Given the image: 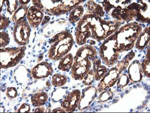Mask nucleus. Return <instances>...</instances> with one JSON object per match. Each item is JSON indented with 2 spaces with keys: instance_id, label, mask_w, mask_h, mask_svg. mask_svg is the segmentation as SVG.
Returning <instances> with one entry per match:
<instances>
[{
  "instance_id": "obj_26",
  "label": "nucleus",
  "mask_w": 150,
  "mask_h": 113,
  "mask_svg": "<svg viewBox=\"0 0 150 113\" xmlns=\"http://www.w3.org/2000/svg\"><path fill=\"white\" fill-rule=\"evenodd\" d=\"M141 66L142 69L143 74L146 76L150 78V59L149 58H145L143 60L141 63Z\"/></svg>"
},
{
  "instance_id": "obj_5",
  "label": "nucleus",
  "mask_w": 150,
  "mask_h": 113,
  "mask_svg": "<svg viewBox=\"0 0 150 113\" xmlns=\"http://www.w3.org/2000/svg\"><path fill=\"white\" fill-rule=\"evenodd\" d=\"M41 1L44 8L43 13L50 15H60L72 10L79 6L83 1L58 0Z\"/></svg>"
},
{
  "instance_id": "obj_34",
  "label": "nucleus",
  "mask_w": 150,
  "mask_h": 113,
  "mask_svg": "<svg viewBox=\"0 0 150 113\" xmlns=\"http://www.w3.org/2000/svg\"><path fill=\"white\" fill-rule=\"evenodd\" d=\"M30 106L27 104H23L16 112L18 113H30Z\"/></svg>"
},
{
  "instance_id": "obj_36",
  "label": "nucleus",
  "mask_w": 150,
  "mask_h": 113,
  "mask_svg": "<svg viewBox=\"0 0 150 113\" xmlns=\"http://www.w3.org/2000/svg\"><path fill=\"white\" fill-rule=\"evenodd\" d=\"M45 112V109L44 107H41V106H40V107H38V108H37L35 110V113H38V112H41V113H44Z\"/></svg>"
},
{
  "instance_id": "obj_31",
  "label": "nucleus",
  "mask_w": 150,
  "mask_h": 113,
  "mask_svg": "<svg viewBox=\"0 0 150 113\" xmlns=\"http://www.w3.org/2000/svg\"><path fill=\"white\" fill-rule=\"evenodd\" d=\"M0 29L1 30H6L9 24H10V21H9V19L6 17L5 16H4V15H2L1 14L0 15Z\"/></svg>"
},
{
  "instance_id": "obj_18",
  "label": "nucleus",
  "mask_w": 150,
  "mask_h": 113,
  "mask_svg": "<svg viewBox=\"0 0 150 113\" xmlns=\"http://www.w3.org/2000/svg\"><path fill=\"white\" fill-rule=\"evenodd\" d=\"M93 68V70L94 74V79L97 81L100 80L108 72L107 68L104 65H102V61L98 59L97 57L92 60Z\"/></svg>"
},
{
  "instance_id": "obj_13",
  "label": "nucleus",
  "mask_w": 150,
  "mask_h": 113,
  "mask_svg": "<svg viewBox=\"0 0 150 113\" xmlns=\"http://www.w3.org/2000/svg\"><path fill=\"white\" fill-rule=\"evenodd\" d=\"M53 72L52 65L46 62H42L31 70V75L35 79H40L51 75Z\"/></svg>"
},
{
  "instance_id": "obj_23",
  "label": "nucleus",
  "mask_w": 150,
  "mask_h": 113,
  "mask_svg": "<svg viewBox=\"0 0 150 113\" xmlns=\"http://www.w3.org/2000/svg\"><path fill=\"white\" fill-rule=\"evenodd\" d=\"M28 6L27 5L22 6L21 5L18 9L16 10L15 13L11 18V20L14 22H16L20 20H22L25 16L27 15L28 13Z\"/></svg>"
},
{
  "instance_id": "obj_30",
  "label": "nucleus",
  "mask_w": 150,
  "mask_h": 113,
  "mask_svg": "<svg viewBox=\"0 0 150 113\" xmlns=\"http://www.w3.org/2000/svg\"><path fill=\"white\" fill-rule=\"evenodd\" d=\"M113 97V93L111 91H103L102 93L98 97V99L100 102H105L108 100L112 99Z\"/></svg>"
},
{
  "instance_id": "obj_4",
  "label": "nucleus",
  "mask_w": 150,
  "mask_h": 113,
  "mask_svg": "<svg viewBox=\"0 0 150 113\" xmlns=\"http://www.w3.org/2000/svg\"><path fill=\"white\" fill-rule=\"evenodd\" d=\"M135 56V53L132 51L128 53L123 60L119 62L115 67L112 68L107 72L105 75L101 79L98 86L97 91L102 93L106 89L113 87L117 82L120 74L129 66L130 61Z\"/></svg>"
},
{
  "instance_id": "obj_33",
  "label": "nucleus",
  "mask_w": 150,
  "mask_h": 113,
  "mask_svg": "<svg viewBox=\"0 0 150 113\" xmlns=\"http://www.w3.org/2000/svg\"><path fill=\"white\" fill-rule=\"evenodd\" d=\"M100 3L102 4L104 11H106L107 13H109L110 11L115 8V6L110 3V1H103Z\"/></svg>"
},
{
  "instance_id": "obj_1",
  "label": "nucleus",
  "mask_w": 150,
  "mask_h": 113,
  "mask_svg": "<svg viewBox=\"0 0 150 113\" xmlns=\"http://www.w3.org/2000/svg\"><path fill=\"white\" fill-rule=\"evenodd\" d=\"M122 23L117 20L105 21L93 14H86L77 23L76 42L78 45H83L90 38L98 42L104 41L115 33Z\"/></svg>"
},
{
  "instance_id": "obj_12",
  "label": "nucleus",
  "mask_w": 150,
  "mask_h": 113,
  "mask_svg": "<svg viewBox=\"0 0 150 113\" xmlns=\"http://www.w3.org/2000/svg\"><path fill=\"white\" fill-rule=\"evenodd\" d=\"M97 92V89L94 87H89L83 90L78 109L83 111L88 107L94 100Z\"/></svg>"
},
{
  "instance_id": "obj_10",
  "label": "nucleus",
  "mask_w": 150,
  "mask_h": 113,
  "mask_svg": "<svg viewBox=\"0 0 150 113\" xmlns=\"http://www.w3.org/2000/svg\"><path fill=\"white\" fill-rule=\"evenodd\" d=\"M92 63L89 58H85L77 62H74L71 69V74L73 79L82 80L91 68Z\"/></svg>"
},
{
  "instance_id": "obj_16",
  "label": "nucleus",
  "mask_w": 150,
  "mask_h": 113,
  "mask_svg": "<svg viewBox=\"0 0 150 113\" xmlns=\"http://www.w3.org/2000/svg\"><path fill=\"white\" fill-rule=\"evenodd\" d=\"M128 76L130 83H139L143 79V72L139 60L133 61L128 68Z\"/></svg>"
},
{
  "instance_id": "obj_29",
  "label": "nucleus",
  "mask_w": 150,
  "mask_h": 113,
  "mask_svg": "<svg viewBox=\"0 0 150 113\" xmlns=\"http://www.w3.org/2000/svg\"><path fill=\"white\" fill-rule=\"evenodd\" d=\"M10 42V38L7 32H1L0 33V44L1 48H4Z\"/></svg>"
},
{
  "instance_id": "obj_37",
  "label": "nucleus",
  "mask_w": 150,
  "mask_h": 113,
  "mask_svg": "<svg viewBox=\"0 0 150 113\" xmlns=\"http://www.w3.org/2000/svg\"><path fill=\"white\" fill-rule=\"evenodd\" d=\"M19 3L21 4V5H22V6H25L27 4H28L30 2V1H29V0H28V1H19Z\"/></svg>"
},
{
  "instance_id": "obj_27",
  "label": "nucleus",
  "mask_w": 150,
  "mask_h": 113,
  "mask_svg": "<svg viewBox=\"0 0 150 113\" xmlns=\"http://www.w3.org/2000/svg\"><path fill=\"white\" fill-rule=\"evenodd\" d=\"M94 79V74L93 69H91L89 72L85 75L83 79V83L84 85L89 86L91 84Z\"/></svg>"
},
{
  "instance_id": "obj_19",
  "label": "nucleus",
  "mask_w": 150,
  "mask_h": 113,
  "mask_svg": "<svg viewBox=\"0 0 150 113\" xmlns=\"http://www.w3.org/2000/svg\"><path fill=\"white\" fill-rule=\"evenodd\" d=\"M86 9L88 14H91L99 17H103L105 15V11L102 5L97 4L94 1H89L86 2Z\"/></svg>"
},
{
  "instance_id": "obj_6",
  "label": "nucleus",
  "mask_w": 150,
  "mask_h": 113,
  "mask_svg": "<svg viewBox=\"0 0 150 113\" xmlns=\"http://www.w3.org/2000/svg\"><path fill=\"white\" fill-rule=\"evenodd\" d=\"M115 39L113 35L104 40L99 48V56L101 60L109 68L112 67L117 63L120 53L116 46Z\"/></svg>"
},
{
  "instance_id": "obj_7",
  "label": "nucleus",
  "mask_w": 150,
  "mask_h": 113,
  "mask_svg": "<svg viewBox=\"0 0 150 113\" xmlns=\"http://www.w3.org/2000/svg\"><path fill=\"white\" fill-rule=\"evenodd\" d=\"M25 46L1 48V68L6 69L16 66L25 55Z\"/></svg>"
},
{
  "instance_id": "obj_28",
  "label": "nucleus",
  "mask_w": 150,
  "mask_h": 113,
  "mask_svg": "<svg viewBox=\"0 0 150 113\" xmlns=\"http://www.w3.org/2000/svg\"><path fill=\"white\" fill-rule=\"evenodd\" d=\"M6 5H7V11L10 14H12L14 13L16 10L18 9V1H7Z\"/></svg>"
},
{
  "instance_id": "obj_14",
  "label": "nucleus",
  "mask_w": 150,
  "mask_h": 113,
  "mask_svg": "<svg viewBox=\"0 0 150 113\" xmlns=\"http://www.w3.org/2000/svg\"><path fill=\"white\" fill-rule=\"evenodd\" d=\"M97 57V52L95 48L91 45L81 46L76 53L74 62H77L85 58H89L92 60Z\"/></svg>"
},
{
  "instance_id": "obj_2",
  "label": "nucleus",
  "mask_w": 150,
  "mask_h": 113,
  "mask_svg": "<svg viewBox=\"0 0 150 113\" xmlns=\"http://www.w3.org/2000/svg\"><path fill=\"white\" fill-rule=\"evenodd\" d=\"M142 30V26L137 22L128 23L120 27L113 34L118 52L122 53L132 49Z\"/></svg>"
},
{
  "instance_id": "obj_25",
  "label": "nucleus",
  "mask_w": 150,
  "mask_h": 113,
  "mask_svg": "<svg viewBox=\"0 0 150 113\" xmlns=\"http://www.w3.org/2000/svg\"><path fill=\"white\" fill-rule=\"evenodd\" d=\"M130 82L129 76L127 74H122L120 76L117 81V87L119 89H122L127 86Z\"/></svg>"
},
{
  "instance_id": "obj_22",
  "label": "nucleus",
  "mask_w": 150,
  "mask_h": 113,
  "mask_svg": "<svg viewBox=\"0 0 150 113\" xmlns=\"http://www.w3.org/2000/svg\"><path fill=\"white\" fill-rule=\"evenodd\" d=\"M84 13V8L83 5H79L72 9L69 14V21L71 23L79 22L83 17Z\"/></svg>"
},
{
  "instance_id": "obj_32",
  "label": "nucleus",
  "mask_w": 150,
  "mask_h": 113,
  "mask_svg": "<svg viewBox=\"0 0 150 113\" xmlns=\"http://www.w3.org/2000/svg\"><path fill=\"white\" fill-rule=\"evenodd\" d=\"M6 95L8 99H13L17 96L18 91L14 87H9L6 90Z\"/></svg>"
},
{
  "instance_id": "obj_21",
  "label": "nucleus",
  "mask_w": 150,
  "mask_h": 113,
  "mask_svg": "<svg viewBox=\"0 0 150 113\" xmlns=\"http://www.w3.org/2000/svg\"><path fill=\"white\" fill-rule=\"evenodd\" d=\"M48 99V95L46 92L37 93L31 97L32 105L35 107H40L45 105Z\"/></svg>"
},
{
  "instance_id": "obj_35",
  "label": "nucleus",
  "mask_w": 150,
  "mask_h": 113,
  "mask_svg": "<svg viewBox=\"0 0 150 113\" xmlns=\"http://www.w3.org/2000/svg\"><path fill=\"white\" fill-rule=\"evenodd\" d=\"M52 112V113H66V111L63 108L61 107H58L54 109Z\"/></svg>"
},
{
  "instance_id": "obj_11",
  "label": "nucleus",
  "mask_w": 150,
  "mask_h": 113,
  "mask_svg": "<svg viewBox=\"0 0 150 113\" xmlns=\"http://www.w3.org/2000/svg\"><path fill=\"white\" fill-rule=\"evenodd\" d=\"M81 93L79 90H75L70 93L62 102L61 107L66 112H74L78 107Z\"/></svg>"
},
{
  "instance_id": "obj_8",
  "label": "nucleus",
  "mask_w": 150,
  "mask_h": 113,
  "mask_svg": "<svg viewBox=\"0 0 150 113\" xmlns=\"http://www.w3.org/2000/svg\"><path fill=\"white\" fill-rule=\"evenodd\" d=\"M30 25L25 19L15 23L13 30V37L18 45L25 46L28 44L30 37Z\"/></svg>"
},
{
  "instance_id": "obj_20",
  "label": "nucleus",
  "mask_w": 150,
  "mask_h": 113,
  "mask_svg": "<svg viewBox=\"0 0 150 113\" xmlns=\"http://www.w3.org/2000/svg\"><path fill=\"white\" fill-rule=\"evenodd\" d=\"M74 62V58L71 53H68L60 60L58 69L62 71L68 72L72 67Z\"/></svg>"
},
{
  "instance_id": "obj_3",
  "label": "nucleus",
  "mask_w": 150,
  "mask_h": 113,
  "mask_svg": "<svg viewBox=\"0 0 150 113\" xmlns=\"http://www.w3.org/2000/svg\"><path fill=\"white\" fill-rule=\"evenodd\" d=\"M74 43V38L68 31H63L55 35L50 41L51 46L47 53L49 58L60 60L69 52Z\"/></svg>"
},
{
  "instance_id": "obj_24",
  "label": "nucleus",
  "mask_w": 150,
  "mask_h": 113,
  "mask_svg": "<svg viewBox=\"0 0 150 113\" xmlns=\"http://www.w3.org/2000/svg\"><path fill=\"white\" fill-rule=\"evenodd\" d=\"M67 82V77L60 74H55L52 76V84L55 87H62Z\"/></svg>"
},
{
  "instance_id": "obj_9",
  "label": "nucleus",
  "mask_w": 150,
  "mask_h": 113,
  "mask_svg": "<svg viewBox=\"0 0 150 113\" xmlns=\"http://www.w3.org/2000/svg\"><path fill=\"white\" fill-rule=\"evenodd\" d=\"M128 5L135 10V20L138 22L147 23L150 22V2L149 1H139Z\"/></svg>"
},
{
  "instance_id": "obj_15",
  "label": "nucleus",
  "mask_w": 150,
  "mask_h": 113,
  "mask_svg": "<svg viewBox=\"0 0 150 113\" xmlns=\"http://www.w3.org/2000/svg\"><path fill=\"white\" fill-rule=\"evenodd\" d=\"M27 18L31 27L37 28L44 18V13L35 6H32L28 9Z\"/></svg>"
},
{
  "instance_id": "obj_17",
  "label": "nucleus",
  "mask_w": 150,
  "mask_h": 113,
  "mask_svg": "<svg viewBox=\"0 0 150 113\" xmlns=\"http://www.w3.org/2000/svg\"><path fill=\"white\" fill-rule=\"evenodd\" d=\"M150 26L143 30L135 42V47L140 50H143L150 43Z\"/></svg>"
}]
</instances>
